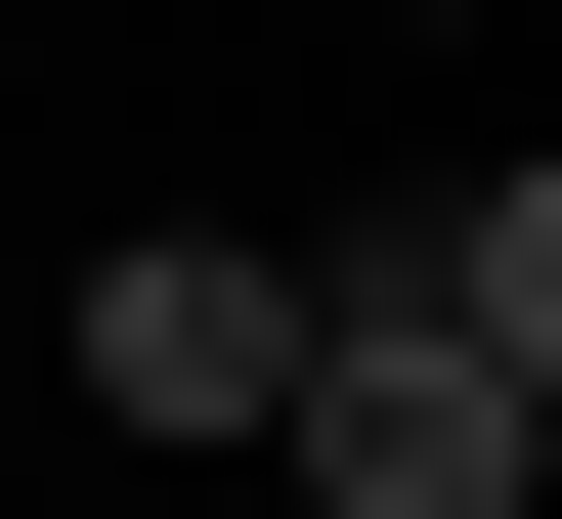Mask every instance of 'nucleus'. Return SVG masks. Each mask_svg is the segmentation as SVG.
<instances>
[{"label":"nucleus","instance_id":"nucleus-1","mask_svg":"<svg viewBox=\"0 0 562 519\" xmlns=\"http://www.w3.org/2000/svg\"><path fill=\"white\" fill-rule=\"evenodd\" d=\"M260 433H303V519H519L562 476L519 347H432V303H347V260H303V390H260Z\"/></svg>","mask_w":562,"mask_h":519},{"label":"nucleus","instance_id":"nucleus-2","mask_svg":"<svg viewBox=\"0 0 562 519\" xmlns=\"http://www.w3.org/2000/svg\"><path fill=\"white\" fill-rule=\"evenodd\" d=\"M87 390H131V433H260V390H303V260L260 217H131V260H87Z\"/></svg>","mask_w":562,"mask_h":519},{"label":"nucleus","instance_id":"nucleus-3","mask_svg":"<svg viewBox=\"0 0 562 519\" xmlns=\"http://www.w3.org/2000/svg\"><path fill=\"white\" fill-rule=\"evenodd\" d=\"M347 303H432V347L562 390V173H432V217H347Z\"/></svg>","mask_w":562,"mask_h":519}]
</instances>
